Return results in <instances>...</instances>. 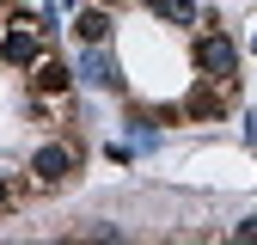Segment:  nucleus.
Returning a JSON list of instances; mask_svg holds the SVG:
<instances>
[{
	"label": "nucleus",
	"instance_id": "nucleus-1",
	"mask_svg": "<svg viewBox=\"0 0 257 245\" xmlns=\"http://www.w3.org/2000/svg\"><path fill=\"white\" fill-rule=\"evenodd\" d=\"M74 166H80V153L68 141H43L31 153V184H37V190H61V184L74 178Z\"/></svg>",
	"mask_w": 257,
	"mask_h": 245
},
{
	"label": "nucleus",
	"instance_id": "nucleus-2",
	"mask_svg": "<svg viewBox=\"0 0 257 245\" xmlns=\"http://www.w3.org/2000/svg\"><path fill=\"white\" fill-rule=\"evenodd\" d=\"M190 55H196L202 80H233V74H239V49H233V37H227V31H202Z\"/></svg>",
	"mask_w": 257,
	"mask_h": 245
},
{
	"label": "nucleus",
	"instance_id": "nucleus-3",
	"mask_svg": "<svg viewBox=\"0 0 257 245\" xmlns=\"http://www.w3.org/2000/svg\"><path fill=\"white\" fill-rule=\"evenodd\" d=\"M0 55L13 61V68H37L43 61V31H31V25H19L7 43H0Z\"/></svg>",
	"mask_w": 257,
	"mask_h": 245
},
{
	"label": "nucleus",
	"instance_id": "nucleus-4",
	"mask_svg": "<svg viewBox=\"0 0 257 245\" xmlns=\"http://www.w3.org/2000/svg\"><path fill=\"white\" fill-rule=\"evenodd\" d=\"M80 80H86V86H116V68H110L104 43H86V55H80Z\"/></svg>",
	"mask_w": 257,
	"mask_h": 245
},
{
	"label": "nucleus",
	"instance_id": "nucleus-5",
	"mask_svg": "<svg viewBox=\"0 0 257 245\" xmlns=\"http://www.w3.org/2000/svg\"><path fill=\"white\" fill-rule=\"evenodd\" d=\"M74 37H80V43H110V13H104V7H86V13L74 19Z\"/></svg>",
	"mask_w": 257,
	"mask_h": 245
},
{
	"label": "nucleus",
	"instance_id": "nucleus-6",
	"mask_svg": "<svg viewBox=\"0 0 257 245\" xmlns=\"http://www.w3.org/2000/svg\"><path fill=\"white\" fill-rule=\"evenodd\" d=\"M31 86H37V92H49V98H55V92H68V86H74V74L61 68V61H49V55H43L37 68H31Z\"/></svg>",
	"mask_w": 257,
	"mask_h": 245
},
{
	"label": "nucleus",
	"instance_id": "nucleus-7",
	"mask_svg": "<svg viewBox=\"0 0 257 245\" xmlns=\"http://www.w3.org/2000/svg\"><path fill=\"white\" fill-rule=\"evenodd\" d=\"M141 7L147 13H159V19H166V25H190V19H196L202 7H196V0H141Z\"/></svg>",
	"mask_w": 257,
	"mask_h": 245
},
{
	"label": "nucleus",
	"instance_id": "nucleus-8",
	"mask_svg": "<svg viewBox=\"0 0 257 245\" xmlns=\"http://www.w3.org/2000/svg\"><path fill=\"white\" fill-rule=\"evenodd\" d=\"M74 239H122V227H110V221H86Z\"/></svg>",
	"mask_w": 257,
	"mask_h": 245
},
{
	"label": "nucleus",
	"instance_id": "nucleus-9",
	"mask_svg": "<svg viewBox=\"0 0 257 245\" xmlns=\"http://www.w3.org/2000/svg\"><path fill=\"white\" fill-rule=\"evenodd\" d=\"M233 233H239V239H251V245H257V221H239V227H233Z\"/></svg>",
	"mask_w": 257,
	"mask_h": 245
},
{
	"label": "nucleus",
	"instance_id": "nucleus-10",
	"mask_svg": "<svg viewBox=\"0 0 257 245\" xmlns=\"http://www.w3.org/2000/svg\"><path fill=\"white\" fill-rule=\"evenodd\" d=\"M7 202H13V190H7V178H0V214H7Z\"/></svg>",
	"mask_w": 257,
	"mask_h": 245
},
{
	"label": "nucleus",
	"instance_id": "nucleus-11",
	"mask_svg": "<svg viewBox=\"0 0 257 245\" xmlns=\"http://www.w3.org/2000/svg\"><path fill=\"white\" fill-rule=\"evenodd\" d=\"M104 7H110V0H104Z\"/></svg>",
	"mask_w": 257,
	"mask_h": 245
},
{
	"label": "nucleus",
	"instance_id": "nucleus-12",
	"mask_svg": "<svg viewBox=\"0 0 257 245\" xmlns=\"http://www.w3.org/2000/svg\"><path fill=\"white\" fill-rule=\"evenodd\" d=\"M251 49H257V43H251Z\"/></svg>",
	"mask_w": 257,
	"mask_h": 245
}]
</instances>
